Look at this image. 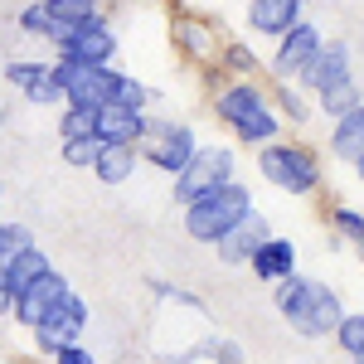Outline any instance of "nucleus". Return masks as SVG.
Returning <instances> with one entry per match:
<instances>
[{
	"mask_svg": "<svg viewBox=\"0 0 364 364\" xmlns=\"http://www.w3.org/2000/svg\"><path fill=\"white\" fill-rule=\"evenodd\" d=\"M248 214H257V209H252V195L233 180V185H224V190H214V195L195 199V204L185 209V233H190L195 243L219 248V243H224V238L243 224Z\"/></svg>",
	"mask_w": 364,
	"mask_h": 364,
	"instance_id": "obj_2",
	"label": "nucleus"
},
{
	"mask_svg": "<svg viewBox=\"0 0 364 364\" xmlns=\"http://www.w3.org/2000/svg\"><path fill=\"white\" fill-rule=\"evenodd\" d=\"M331 224H336L340 238H350V243H360V248H364V214H360V209H345V204H340L336 214H331Z\"/></svg>",
	"mask_w": 364,
	"mask_h": 364,
	"instance_id": "obj_28",
	"label": "nucleus"
},
{
	"mask_svg": "<svg viewBox=\"0 0 364 364\" xmlns=\"http://www.w3.org/2000/svg\"><path fill=\"white\" fill-rule=\"evenodd\" d=\"M277 102H282V112L291 117V122H306V112H311V107H306V97H301V92H296L291 83H287V87L277 92Z\"/></svg>",
	"mask_w": 364,
	"mask_h": 364,
	"instance_id": "obj_29",
	"label": "nucleus"
},
{
	"mask_svg": "<svg viewBox=\"0 0 364 364\" xmlns=\"http://www.w3.org/2000/svg\"><path fill=\"white\" fill-rule=\"evenodd\" d=\"M326 49V39H321V29L316 25H296L287 39L277 44V58H272V68H277V78H306V68L316 63V54Z\"/></svg>",
	"mask_w": 364,
	"mask_h": 364,
	"instance_id": "obj_10",
	"label": "nucleus"
},
{
	"mask_svg": "<svg viewBox=\"0 0 364 364\" xmlns=\"http://www.w3.org/2000/svg\"><path fill=\"white\" fill-rule=\"evenodd\" d=\"M54 364H97V360H92V355H87L83 345H68V350H63V355H58Z\"/></svg>",
	"mask_w": 364,
	"mask_h": 364,
	"instance_id": "obj_32",
	"label": "nucleus"
},
{
	"mask_svg": "<svg viewBox=\"0 0 364 364\" xmlns=\"http://www.w3.org/2000/svg\"><path fill=\"white\" fill-rule=\"evenodd\" d=\"M146 127H151V122H146L136 107H127V102H112V107L97 112V136L107 141V146H141Z\"/></svg>",
	"mask_w": 364,
	"mask_h": 364,
	"instance_id": "obj_14",
	"label": "nucleus"
},
{
	"mask_svg": "<svg viewBox=\"0 0 364 364\" xmlns=\"http://www.w3.org/2000/svg\"><path fill=\"white\" fill-rule=\"evenodd\" d=\"M267 243H272V224H267L262 214H248L214 252H219V262H228V267H243V262L252 267V257L267 248Z\"/></svg>",
	"mask_w": 364,
	"mask_h": 364,
	"instance_id": "obj_11",
	"label": "nucleus"
},
{
	"mask_svg": "<svg viewBox=\"0 0 364 364\" xmlns=\"http://www.w3.org/2000/svg\"><path fill=\"white\" fill-rule=\"evenodd\" d=\"M34 248V238H29L25 224H5L0 228V262H10V257H20V252Z\"/></svg>",
	"mask_w": 364,
	"mask_h": 364,
	"instance_id": "obj_27",
	"label": "nucleus"
},
{
	"mask_svg": "<svg viewBox=\"0 0 364 364\" xmlns=\"http://www.w3.org/2000/svg\"><path fill=\"white\" fill-rule=\"evenodd\" d=\"M54 83L63 87V102L68 107H83V112H102L122 97V73L112 68H83V63H54Z\"/></svg>",
	"mask_w": 364,
	"mask_h": 364,
	"instance_id": "obj_3",
	"label": "nucleus"
},
{
	"mask_svg": "<svg viewBox=\"0 0 364 364\" xmlns=\"http://www.w3.org/2000/svg\"><path fill=\"white\" fill-rule=\"evenodd\" d=\"M102 151H107V141H102V136L63 141V161H68V166H97V161H102Z\"/></svg>",
	"mask_w": 364,
	"mask_h": 364,
	"instance_id": "obj_24",
	"label": "nucleus"
},
{
	"mask_svg": "<svg viewBox=\"0 0 364 364\" xmlns=\"http://www.w3.org/2000/svg\"><path fill=\"white\" fill-rule=\"evenodd\" d=\"M224 185H233V151H228V146H204L195 161H190V170L175 180V199L190 209L195 199L214 195V190H224Z\"/></svg>",
	"mask_w": 364,
	"mask_h": 364,
	"instance_id": "obj_6",
	"label": "nucleus"
},
{
	"mask_svg": "<svg viewBox=\"0 0 364 364\" xmlns=\"http://www.w3.org/2000/svg\"><path fill=\"white\" fill-rule=\"evenodd\" d=\"M257 170H262V180L267 185H277L287 195H311L316 185H321V161H316V151L306 146H262V156H257Z\"/></svg>",
	"mask_w": 364,
	"mask_h": 364,
	"instance_id": "obj_4",
	"label": "nucleus"
},
{
	"mask_svg": "<svg viewBox=\"0 0 364 364\" xmlns=\"http://www.w3.org/2000/svg\"><path fill=\"white\" fill-rule=\"evenodd\" d=\"M78 136H97V112L68 107V112L58 117V141H78Z\"/></svg>",
	"mask_w": 364,
	"mask_h": 364,
	"instance_id": "obj_23",
	"label": "nucleus"
},
{
	"mask_svg": "<svg viewBox=\"0 0 364 364\" xmlns=\"http://www.w3.org/2000/svg\"><path fill=\"white\" fill-rule=\"evenodd\" d=\"M277 132H282V117L277 112H257L252 122L238 127V136L252 141V146H277Z\"/></svg>",
	"mask_w": 364,
	"mask_h": 364,
	"instance_id": "obj_22",
	"label": "nucleus"
},
{
	"mask_svg": "<svg viewBox=\"0 0 364 364\" xmlns=\"http://www.w3.org/2000/svg\"><path fill=\"white\" fill-rule=\"evenodd\" d=\"M20 29H29V34H44V39H58V25H54V10H49V0H34V5H25V15H20Z\"/></svg>",
	"mask_w": 364,
	"mask_h": 364,
	"instance_id": "obj_25",
	"label": "nucleus"
},
{
	"mask_svg": "<svg viewBox=\"0 0 364 364\" xmlns=\"http://www.w3.org/2000/svg\"><path fill=\"white\" fill-rule=\"evenodd\" d=\"M97 180L102 185H127L132 180V170H136V146H107L102 151V161H97Z\"/></svg>",
	"mask_w": 364,
	"mask_h": 364,
	"instance_id": "obj_20",
	"label": "nucleus"
},
{
	"mask_svg": "<svg viewBox=\"0 0 364 364\" xmlns=\"http://www.w3.org/2000/svg\"><path fill=\"white\" fill-rule=\"evenodd\" d=\"M136 151L151 161V166H161L166 175H175V180H180V175L190 170V161L199 156L195 132H190V127H180V122H151Z\"/></svg>",
	"mask_w": 364,
	"mask_h": 364,
	"instance_id": "obj_5",
	"label": "nucleus"
},
{
	"mask_svg": "<svg viewBox=\"0 0 364 364\" xmlns=\"http://www.w3.org/2000/svg\"><path fill=\"white\" fill-rule=\"evenodd\" d=\"M117 102H127V107H146V87L136 83V78H122V97H117Z\"/></svg>",
	"mask_w": 364,
	"mask_h": 364,
	"instance_id": "obj_30",
	"label": "nucleus"
},
{
	"mask_svg": "<svg viewBox=\"0 0 364 364\" xmlns=\"http://www.w3.org/2000/svg\"><path fill=\"white\" fill-rule=\"evenodd\" d=\"M219 360H224V364H238V345H224V350H219Z\"/></svg>",
	"mask_w": 364,
	"mask_h": 364,
	"instance_id": "obj_33",
	"label": "nucleus"
},
{
	"mask_svg": "<svg viewBox=\"0 0 364 364\" xmlns=\"http://www.w3.org/2000/svg\"><path fill=\"white\" fill-rule=\"evenodd\" d=\"M331 151H336L340 161H350L355 170L364 166V107H355L350 117H340V122H336V132H331Z\"/></svg>",
	"mask_w": 364,
	"mask_h": 364,
	"instance_id": "obj_18",
	"label": "nucleus"
},
{
	"mask_svg": "<svg viewBox=\"0 0 364 364\" xmlns=\"http://www.w3.org/2000/svg\"><path fill=\"white\" fill-rule=\"evenodd\" d=\"M49 10H54L58 39H63V34H73V29L97 25V0H49ZM58 39H54V44H58Z\"/></svg>",
	"mask_w": 364,
	"mask_h": 364,
	"instance_id": "obj_19",
	"label": "nucleus"
},
{
	"mask_svg": "<svg viewBox=\"0 0 364 364\" xmlns=\"http://www.w3.org/2000/svg\"><path fill=\"white\" fill-rule=\"evenodd\" d=\"M49 78H54V68H49V63H29V58H20V63H10V68H5V83H15L25 97L39 83H49Z\"/></svg>",
	"mask_w": 364,
	"mask_h": 364,
	"instance_id": "obj_21",
	"label": "nucleus"
},
{
	"mask_svg": "<svg viewBox=\"0 0 364 364\" xmlns=\"http://www.w3.org/2000/svg\"><path fill=\"white\" fill-rule=\"evenodd\" d=\"M350 83H355V78H350V49H345V44H326V49L316 54V63L306 68V78H301V87L316 92V97L340 92V87H350Z\"/></svg>",
	"mask_w": 364,
	"mask_h": 364,
	"instance_id": "obj_12",
	"label": "nucleus"
},
{
	"mask_svg": "<svg viewBox=\"0 0 364 364\" xmlns=\"http://www.w3.org/2000/svg\"><path fill=\"white\" fill-rule=\"evenodd\" d=\"M54 267H49V257L39 248H29V252H20V257H10V262H0V296H5V306H15L20 296H25L29 287L39 277H49Z\"/></svg>",
	"mask_w": 364,
	"mask_h": 364,
	"instance_id": "obj_13",
	"label": "nucleus"
},
{
	"mask_svg": "<svg viewBox=\"0 0 364 364\" xmlns=\"http://www.w3.org/2000/svg\"><path fill=\"white\" fill-rule=\"evenodd\" d=\"M68 296H73V291H68V282L58 277V272H49V277H39L25 296H20V301L10 306V316H15L20 326H29V331H39V326H44V321H49V316H54Z\"/></svg>",
	"mask_w": 364,
	"mask_h": 364,
	"instance_id": "obj_8",
	"label": "nucleus"
},
{
	"mask_svg": "<svg viewBox=\"0 0 364 364\" xmlns=\"http://www.w3.org/2000/svg\"><path fill=\"white\" fill-rule=\"evenodd\" d=\"M360 180H364V166H360Z\"/></svg>",
	"mask_w": 364,
	"mask_h": 364,
	"instance_id": "obj_34",
	"label": "nucleus"
},
{
	"mask_svg": "<svg viewBox=\"0 0 364 364\" xmlns=\"http://www.w3.org/2000/svg\"><path fill=\"white\" fill-rule=\"evenodd\" d=\"M301 5H306V0H252L248 5V25L257 29V34H277V39H287L291 29L301 25Z\"/></svg>",
	"mask_w": 364,
	"mask_h": 364,
	"instance_id": "obj_15",
	"label": "nucleus"
},
{
	"mask_svg": "<svg viewBox=\"0 0 364 364\" xmlns=\"http://www.w3.org/2000/svg\"><path fill=\"white\" fill-rule=\"evenodd\" d=\"M214 107H219V117L238 132L243 122H252L257 112H267V97H262V87H257V83H233V87L219 92V102H214Z\"/></svg>",
	"mask_w": 364,
	"mask_h": 364,
	"instance_id": "obj_16",
	"label": "nucleus"
},
{
	"mask_svg": "<svg viewBox=\"0 0 364 364\" xmlns=\"http://www.w3.org/2000/svg\"><path fill=\"white\" fill-rule=\"evenodd\" d=\"M83 331H87V306H83V296H68V301H63V306H58L54 316H49V321L34 331V345H39L49 360H58L68 345H78V336H83Z\"/></svg>",
	"mask_w": 364,
	"mask_h": 364,
	"instance_id": "obj_7",
	"label": "nucleus"
},
{
	"mask_svg": "<svg viewBox=\"0 0 364 364\" xmlns=\"http://www.w3.org/2000/svg\"><path fill=\"white\" fill-rule=\"evenodd\" d=\"M58 54L68 58V63H83V68H107L117 54V34L102 20L87 29H73V34H63L58 39Z\"/></svg>",
	"mask_w": 364,
	"mask_h": 364,
	"instance_id": "obj_9",
	"label": "nucleus"
},
{
	"mask_svg": "<svg viewBox=\"0 0 364 364\" xmlns=\"http://www.w3.org/2000/svg\"><path fill=\"white\" fill-rule=\"evenodd\" d=\"M336 340H340V350H345V355H355V364L364 360V311L345 316V326L336 331Z\"/></svg>",
	"mask_w": 364,
	"mask_h": 364,
	"instance_id": "obj_26",
	"label": "nucleus"
},
{
	"mask_svg": "<svg viewBox=\"0 0 364 364\" xmlns=\"http://www.w3.org/2000/svg\"><path fill=\"white\" fill-rule=\"evenodd\" d=\"M58 97H63V87H58L54 78H49V83H39L34 92H29V102H39V107H49V102H58Z\"/></svg>",
	"mask_w": 364,
	"mask_h": 364,
	"instance_id": "obj_31",
	"label": "nucleus"
},
{
	"mask_svg": "<svg viewBox=\"0 0 364 364\" xmlns=\"http://www.w3.org/2000/svg\"><path fill=\"white\" fill-rule=\"evenodd\" d=\"M252 277L267 282V287H282L287 277H296V248H291V238H272L267 248L252 257Z\"/></svg>",
	"mask_w": 364,
	"mask_h": 364,
	"instance_id": "obj_17",
	"label": "nucleus"
},
{
	"mask_svg": "<svg viewBox=\"0 0 364 364\" xmlns=\"http://www.w3.org/2000/svg\"><path fill=\"white\" fill-rule=\"evenodd\" d=\"M277 311H282V321H287L296 336H306V340L336 336L340 326H345V316H350L326 282L301 277V272H296V277H287L277 287Z\"/></svg>",
	"mask_w": 364,
	"mask_h": 364,
	"instance_id": "obj_1",
	"label": "nucleus"
}]
</instances>
